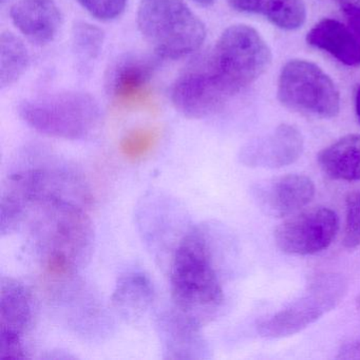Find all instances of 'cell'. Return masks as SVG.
<instances>
[{
    "instance_id": "ba28073f",
    "label": "cell",
    "mask_w": 360,
    "mask_h": 360,
    "mask_svg": "<svg viewBox=\"0 0 360 360\" xmlns=\"http://www.w3.org/2000/svg\"><path fill=\"white\" fill-rule=\"evenodd\" d=\"M229 98L214 77L208 56L185 69L172 88V105L189 119H204L219 112Z\"/></svg>"
},
{
    "instance_id": "484cf974",
    "label": "cell",
    "mask_w": 360,
    "mask_h": 360,
    "mask_svg": "<svg viewBox=\"0 0 360 360\" xmlns=\"http://www.w3.org/2000/svg\"><path fill=\"white\" fill-rule=\"evenodd\" d=\"M198 5L203 6V7H208V6H212V4H214L216 0H193Z\"/></svg>"
},
{
    "instance_id": "9c48e42d",
    "label": "cell",
    "mask_w": 360,
    "mask_h": 360,
    "mask_svg": "<svg viewBox=\"0 0 360 360\" xmlns=\"http://www.w3.org/2000/svg\"><path fill=\"white\" fill-rule=\"evenodd\" d=\"M315 185L303 174H286L257 186L255 197L261 210L276 218L290 216L313 200Z\"/></svg>"
},
{
    "instance_id": "e0dca14e",
    "label": "cell",
    "mask_w": 360,
    "mask_h": 360,
    "mask_svg": "<svg viewBox=\"0 0 360 360\" xmlns=\"http://www.w3.org/2000/svg\"><path fill=\"white\" fill-rule=\"evenodd\" d=\"M30 56L24 41L13 33L6 31L0 37V85H14L25 75Z\"/></svg>"
},
{
    "instance_id": "ac0fdd59",
    "label": "cell",
    "mask_w": 360,
    "mask_h": 360,
    "mask_svg": "<svg viewBox=\"0 0 360 360\" xmlns=\"http://www.w3.org/2000/svg\"><path fill=\"white\" fill-rule=\"evenodd\" d=\"M150 284L145 277L131 276L117 284L113 300L121 309L136 311L145 309L150 301Z\"/></svg>"
},
{
    "instance_id": "7c38bea8",
    "label": "cell",
    "mask_w": 360,
    "mask_h": 360,
    "mask_svg": "<svg viewBox=\"0 0 360 360\" xmlns=\"http://www.w3.org/2000/svg\"><path fill=\"white\" fill-rule=\"evenodd\" d=\"M158 64L142 56H125L117 60L108 77L109 94L119 103H134L146 94Z\"/></svg>"
},
{
    "instance_id": "5b68a950",
    "label": "cell",
    "mask_w": 360,
    "mask_h": 360,
    "mask_svg": "<svg viewBox=\"0 0 360 360\" xmlns=\"http://www.w3.org/2000/svg\"><path fill=\"white\" fill-rule=\"evenodd\" d=\"M277 96L286 108L318 119H333L340 110V96L334 82L317 65L304 60L284 65Z\"/></svg>"
},
{
    "instance_id": "30bf717a",
    "label": "cell",
    "mask_w": 360,
    "mask_h": 360,
    "mask_svg": "<svg viewBox=\"0 0 360 360\" xmlns=\"http://www.w3.org/2000/svg\"><path fill=\"white\" fill-rule=\"evenodd\" d=\"M304 141L298 128L281 124L273 134L244 149L241 159L250 167H285L302 155Z\"/></svg>"
},
{
    "instance_id": "5bb4252c",
    "label": "cell",
    "mask_w": 360,
    "mask_h": 360,
    "mask_svg": "<svg viewBox=\"0 0 360 360\" xmlns=\"http://www.w3.org/2000/svg\"><path fill=\"white\" fill-rule=\"evenodd\" d=\"M32 321L30 292L14 279H3L0 290V336L22 339Z\"/></svg>"
},
{
    "instance_id": "7a4b0ae2",
    "label": "cell",
    "mask_w": 360,
    "mask_h": 360,
    "mask_svg": "<svg viewBox=\"0 0 360 360\" xmlns=\"http://www.w3.org/2000/svg\"><path fill=\"white\" fill-rule=\"evenodd\" d=\"M136 24L151 49L165 60L195 53L206 39L205 25L183 0H141Z\"/></svg>"
},
{
    "instance_id": "4fadbf2b",
    "label": "cell",
    "mask_w": 360,
    "mask_h": 360,
    "mask_svg": "<svg viewBox=\"0 0 360 360\" xmlns=\"http://www.w3.org/2000/svg\"><path fill=\"white\" fill-rule=\"evenodd\" d=\"M307 43L326 51L345 66H360L359 41L355 33L338 20L323 18L318 22L307 33Z\"/></svg>"
},
{
    "instance_id": "52a82bcc",
    "label": "cell",
    "mask_w": 360,
    "mask_h": 360,
    "mask_svg": "<svg viewBox=\"0 0 360 360\" xmlns=\"http://www.w3.org/2000/svg\"><path fill=\"white\" fill-rule=\"evenodd\" d=\"M338 217L323 206L303 210L276 229V245L288 255L317 254L328 248L338 231Z\"/></svg>"
},
{
    "instance_id": "d6986e66",
    "label": "cell",
    "mask_w": 360,
    "mask_h": 360,
    "mask_svg": "<svg viewBox=\"0 0 360 360\" xmlns=\"http://www.w3.org/2000/svg\"><path fill=\"white\" fill-rule=\"evenodd\" d=\"M73 46L83 60H96L104 43V32L87 22H77L73 28Z\"/></svg>"
},
{
    "instance_id": "3957f363",
    "label": "cell",
    "mask_w": 360,
    "mask_h": 360,
    "mask_svg": "<svg viewBox=\"0 0 360 360\" xmlns=\"http://www.w3.org/2000/svg\"><path fill=\"white\" fill-rule=\"evenodd\" d=\"M271 58V49L258 31L246 25H233L219 37L208 62L231 98L264 75Z\"/></svg>"
},
{
    "instance_id": "44dd1931",
    "label": "cell",
    "mask_w": 360,
    "mask_h": 360,
    "mask_svg": "<svg viewBox=\"0 0 360 360\" xmlns=\"http://www.w3.org/2000/svg\"><path fill=\"white\" fill-rule=\"evenodd\" d=\"M342 242L347 250H354L360 245V191L349 193L345 199Z\"/></svg>"
},
{
    "instance_id": "9a60e30c",
    "label": "cell",
    "mask_w": 360,
    "mask_h": 360,
    "mask_svg": "<svg viewBox=\"0 0 360 360\" xmlns=\"http://www.w3.org/2000/svg\"><path fill=\"white\" fill-rule=\"evenodd\" d=\"M227 4L240 13L263 16L282 30H297L307 20L302 0H227Z\"/></svg>"
},
{
    "instance_id": "83f0119b",
    "label": "cell",
    "mask_w": 360,
    "mask_h": 360,
    "mask_svg": "<svg viewBox=\"0 0 360 360\" xmlns=\"http://www.w3.org/2000/svg\"><path fill=\"white\" fill-rule=\"evenodd\" d=\"M6 1H8V0H1V3H6Z\"/></svg>"
},
{
    "instance_id": "cb8c5ba5",
    "label": "cell",
    "mask_w": 360,
    "mask_h": 360,
    "mask_svg": "<svg viewBox=\"0 0 360 360\" xmlns=\"http://www.w3.org/2000/svg\"><path fill=\"white\" fill-rule=\"evenodd\" d=\"M338 358L341 359H358L360 358V340L345 343L339 351Z\"/></svg>"
},
{
    "instance_id": "8fae6325",
    "label": "cell",
    "mask_w": 360,
    "mask_h": 360,
    "mask_svg": "<svg viewBox=\"0 0 360 360\" xmlns=\"http://www.w3.org/2000/svg\"><path fill=\"white\" fill-rule=\"evenodd\" d=\"M10 18L29 41L39 46L51 43L63 22L60 10L52 0H20L12 6Z\"/></svg>"
},
{
    "instance_id": "d4e9b609",
    "label": "cell",
    "mask_w": 360,
    "mask_h": 360,
    "mask_svg": "<svg viewBox=\"0 0 360 360\" xmlns=\"http://www.w3.org/2000/svg\"><path fill=\"white\" fill-rule=\"evenodd\" d=\"M355 110L360 121V85H358L355 90Z\"/></svg>"
},
{
    "instance_id": "4316f807",
    "label": "cell",
    "mask_w": 360,
    "mask_h": 360,
    "mask_svg": "<svg viewBox=\"0 0 360 360\" xmlns=\"http://www.w3.org/2000/svg\"><path fill=\"white\" fill-rule=\"evenodd\" d=\"M357 307H358V309H360V295H359V296H358V298H357Z\"/></svg>"
},
{
    "instance_id": "603a6c76",
    "label": "cell",
    "mask_w": 360,
    "mask_h": 360,
    "mask_svg": "<svg viewBox=\"0 0 360 360\" xmlns=\"http://www.w3.org/2000/svg\"><path fill=\"white\" fill-rule=\"evenodd\" d=\"M355 35L360 37V0H334Z\"/></svg>"
},
{
    "instance_id": "2e32d148",
    "label": "cell",
    "mask_w": 360,
    "mask_h": 360,
    "mask_svg": "<svg viewBox=\"0 0 360 360\" xmlns=\"http://www.w3.org/2000/svg\"><path fill=\"white\" fill-rule=\"evenodd\" d=\"M322 172L336 181H360V134H349L320 151Z\"/></svg>"
},
{
    "instance_id": "7402d4cb",
    "label": "cell",
    "mask_w": 360,
    "mask_h": 360,
    "mask_svg": "<svg viewBox=\"0 0 360 360\" xmlns=\"http://www.w3.org/2000/svg\"><path fill=\"white\" fill-rule=\"evenodd\" d=\"M79 5L96 20L111 22L125 11L128 0H77Z\"/></svg>"
},
{
    "instance_id": "8992f818",
    "label": "cell",
    "mask_w": 360,
    "mask_h": 360,
    "mask_svg": "<svg viewBox=\"0 0 360 360\" xmlns=\"http://www.w3.org/2000/svg\"><path fill=\"white\" fill-rule=\"evenodd\" d=\"M345 292L347 284L342 278L322 276L314 282L309 294L262 320L258 324L259 334L266 338H283L297 334L334 309Z\"/></svg>"
},
{
    "instance_id": "277c9868",
    "label": "cell",
    "mask_w": 360,
    "mask_h": 360,
    "mask_svg": "<svg viewBox=\"0 0 360 360\" xmlns=\"http://www.w3.org/2000/svg\"><path fill=\"white\" fill-rule=\"evenodd\" d=\"M20 115L39 134L79 140L98 126L101 109L89 94L69 90L25 101L20 106Z\"/></svg>"
},
{
    "instance_id": "6da1fadb",
    "label": "cell",
    "mask_w": 360,
    "mask_h": 360,
    "mask_svg": "<svg viewBox=\"0 0 360 360\" xmlns=\"http://www.w3.org/2000/svg\"><path fill=\"white\" fill-rule=\"evenodd\" d=\"M170 288L179 315L198 328L222 303V286L212 252L199 229L187 233L174 252Z\"/></svg>"
},
{
    "instance_id": "ffe728a7",
    "label": "cell",
    "mask_w": 360,
    "mask_h": 360,
    "mask_svg": "<svg viewBox=\"0 0 360 360\" xmlns=\"http://www.w3.org/2000/svg\"><path fill=\"white\" fill-rule=\"evenodd\" d=\"M157 143L158 134L153 130H136L122 141L121 153L129 161H141L150 155Z\"/></svg>"
}]
</instances>
